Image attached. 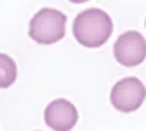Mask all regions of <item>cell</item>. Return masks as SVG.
<instances>
[{
    "label": "cell",
    "mask_w": 146,
    "mask_h": 131,
    "mask_svg": "<svg viewBox=\"0 0 146 131\" xmlns=\"http://www.w3.org/2000/svg\"><path fill=\"white\" fill-rule=\"evenodd\" d=\"M45 124L54 131H70L78 122V110L70 101L54 99L43 111Z\"/></svg>",
    "instance_id": "cell-5"
},
{
    "label": "cell",
    "mask_w": 146,
    "mask_h": 131,
    "mask_svg": "<svg viewBox=\"0 0 146 131\" xmlns=\"http://www.w3.org/2000/svg\"><path fill=\"white\" fill-rule=\"evenodd\" d=\"M16 76H18V68L15 59L0 52V88H9L16 81Z\"/></svg>",
    "instance_id": "cell-6"
},
{
    "label": "cell",
    "mask_w": 146,
    "mask_h": 131,
    "mask_svg": "<svg viewBox=\"0 0 146 131\" xmlns=\"http://www.w3.org/2000/svg\"><path fill=\"white\" fill-rule=\"evenodd\" d=\"M67 16L58 9L43 7L29 22V36L40 45H52L65 36Z\"/></svg>",
    "instance_id": "cell-2"
},
{
    "label": "cell",
    "mask_w": 146,
    "mask_h": 131,
    "mask_svg": "<svg viewBox=\"0 0 146 131\" xmlns=\"http://www.w3.org/2000/svg\"><path fill=\"white\" fill-rule=\"evenodd\" d=\"M146 99V86L137 77H125L114 84L110 92V102L117 111L132 113L143 106Z\"/></svg>",
    "instance_id": "cell-3"
},
{
    "label": "cell",
    "mask_w": 146,
    "mask_h": 131,
    "mask_svg": "<svg viewBox=\"0 0 146 131\" xmlns=\"http://www.w3.org/2000/svg\"><path fill=\"white\" fill-rule=\"evenodd\" d=\"M69 2H74V4H83V2H88V0H69Z\"/></svg>",
    "instance_id": "cell-7"
},
{
    "label": "cell",
    "mask_w": 146,
    "mask_h": 131,
    "mask_svg": "<svg viewBox=\"0 0 146 131\" xmlns=\"http://www.w3.org/2000/svg\"><path fill=\"white\" fill-rule=\"evenodd\" d=\"M112 31H114L112 18L98 7L81 11L74 18V24H72L74 38L83 47H88V49H98L103 43H106Z\"/></svg>",
    "instance_id": "cell-1"
},
{
    "label": "cell",
    "mask_w": 146,
    "mask_h": 131,
    "mask_svg": "<svg viewBox=\"0 0 146 131\" xmlns=\"http://www.w3.org/2000/svg\"><path fill=\"white\" fill-rule=\"evenodd\" d=\"M114 58L123 66H137L146 59V39L141 32H123L114 45Z\"/></svg>",
    "instance_id": "cell-4"
}]
</instances>
